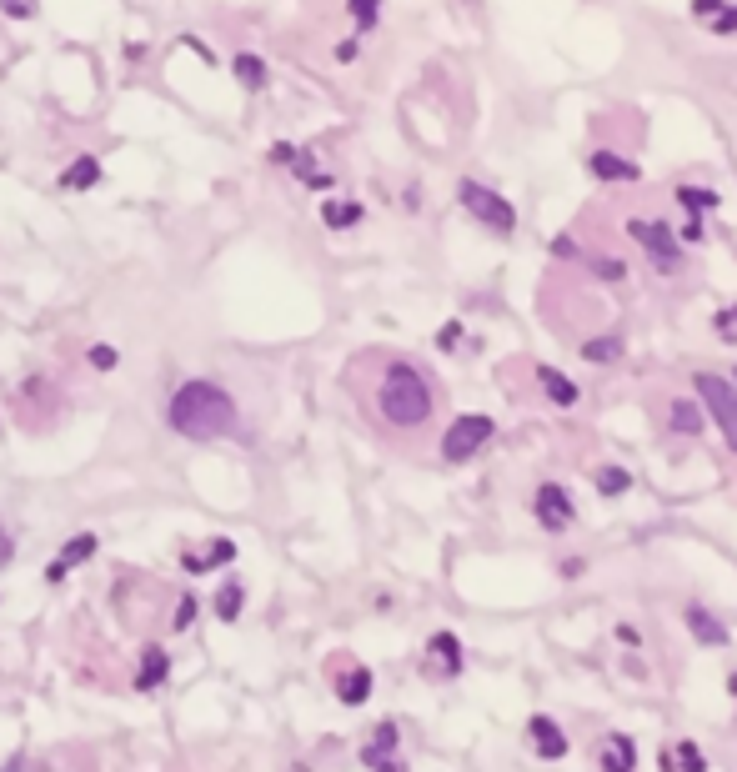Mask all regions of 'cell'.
<instances>
[{
	"instance_id": "cell-25",
	"label": "cell",
	"mask_w": 737,
	"mask_h": 772,
	"mask_svg": "<svg viewBox=\"0 0 737 772\" xmlns=\"http://www.w3.org/2000/svg\"><path fill=\"white\" fill-rule=\"evenodd\" d=\"M432 652L447 662L442 672H457V667H462V647H457V637H452V632H437V637H432Z\"/></svg>"
},
{
	"instance_id": "cell-29",
	"label": "cell",
	"mask_w": 737,
	"mask_h": 772,
	"mask_svg": "<svg viewBox=\"0 0 737 772\" xmlns=\"http://www.w3.org/2000/svg\"><path fill=\"white\" fill-rule=\"evenodd\" d=\"M116 361H121V351H116V346H106V341H101V346H91V366H96V371H116Z\"/></svg>"
},
{
	"instance_id": "cell-27",
	"label": "cell",
	"mask_w": 737,
	"mask_h": 772,
	"mask_svg": "<svg viewBox=\"0 0 737 772\" xmlns=\"http://www.w3.org/2000/svg\"><path fill=\"white\" fill-rule=\"evenodd\" d=\"M677 196H682V206H692V211H712V206H717V191H702V186H682Z\"/></svg>"
},
{
	"instance_id": "cell-14",
	"label": "cell",
	"mask_w": 737,
	"mask_h": 772,
	"mask_svg": "<svg viewBox=\"0 0 737 772\" xmlns=\"http://www.w3.org/2000/svg\"><path fill=\"white\" fill-rule=\"evenodd\" d=\"M336 692H341L346 707H361L366 697H372V672H366V667H351V672L336 682Z\"/></svg>"
},
{
	"instance_id": "cell-35",
	"label": "cell",
	"mask_w": 737,
	"mask_h": 772,
	"mask_svg": "<svg viewBox=\"0 0 737 772\" xmlns=\"http://www.w3.org/2000/svg\"><path fill=\"white\" fill-rule=\"evenodd\" d=\"M11 557H16V542H11L6 527H0V567H11Z\"/></svg>"
},
{
	"instance_id": "cell-22",
	"label": "cell",
	"mask_w": 737,
	"mask_h": 772,
	"mask_svg": "<svg viewBox=\"0 0 737 772\" xmlns=\"http://www.w3.org/2000/svg\"><path fill=\"white\" fill-rule=\"evenodd\" d=\"M321 221L336 226V231H346V226L361 221V206H356V201H326V206H321Z\"/></svg>"
},
{
	"instance_id": "cell-12",
	"label": "cell",
	"mask_w": 737,
	"mask_h": 772,
	"mask_svg": "<svg viewBox=\"0 0 737 772\" xmlns=\"http://www.w3.org/2000/svg\"><path fill=\"white\" fill-rule=\"evenodd\" d=\"M532 742H537L542 757H567V737L552 717H532Z\"/></svg>"
},
{
	"instance_id": "cell-36",
	"label": "cell",
	"mask_w": 737,
	"mask_h": 772,
	"mask_svg": "<svg viewBox=\"0 0 737 772\" xmlns=\"http://www.w3.org/2000/svg\"><path fill=\"white\" fill-rule=\"evenodd\" d=\"M727 692H732V697H737V672H732V677H727Z\"/></svg>"
},
{
	"instance_id": "cell-28",
	"label": "cell",
	"mask_w": 737,
	"mask_h": 772,
	"mask_svg": "<svg viewBox=\"0 0 737 772\" xmlns=\"http://www.w3.org/2000/svg\"><path fill=\"white\" fill-rule=\"evenodd\" d=\"M597 492H607V497L627 492V472H622V467H602V472H597Z\"/></svg>"
},
{
	"instance_id": "cell-19",
	"label": "cell",
	"mask_w": 737,
	"mask_h": 772,
	"mask_svg": "<svg viewBox=\"0 0 737 772\" xmlns=\"http://www.w3.org/2000/svg\"><path fill=\"white\" fill-rule=\"evenodd\" d=\"M231 557H236V542H231V537H216V542H211V552H206V557H196V552H191V557H186V567H191V572H206V567H221V562H231Z\"/></svg>"
},
{
	"instance_id": "cell-17",
	"label": "cell",
	"mask_w": 737,
	"mask_h": 772,
	"mask_svg": "<svg viewBox=\"0 0 737 772\" xmlns=\"http://www.w3.org/2000/svg\"><path fill=\"white\" fill-rule=\"evenodd\" d=\"M231 66H236V81H241L246 91H261V86H266V61H261V56L241 51V56H236Z\"/></svg>"
},
{
	"instance_id": "cell-26",
	"label": "cell",
	"mask_w": 737,
	"mask_h": 772,
	"mask_svg": "<svg viewBox=\"0 0 737 772\" xmlns=\"http://www.w3.org/2000/svg\"><path fill=\"white\" fill-rule=\"evenodd\" d=\"M346 6L356 16V31H372L377 26V6H382V0H346Z\"/></svg>"
},
{
	"instance_id": "cell-24",
	"label": "cell",
	"mask_w": 737,
	"mask_h": 772,
	"mask_svg": "<svg viewBox=\"0 0 737 772\" xmlns=\"http://www.w3.org/2000/svg\"><path fill=\"white\" fill-rule=\"evenodd\" d=\"M672 427H677L682 437H697V432H702V417H697V407H692V402H672Z\"/></svg>"
},
{
	"instance_id": "cell-1",
	"label": "cell",
	"mask_w": 737,
	"mask_h": 772,
	"mask_svg": "<svg viewBox=\"0 0 737 772\" xmlns=\"http://www.w3.org/2000/svg\"><path fill=\"white\" fill-rule=\"evenodd\" d=\"M166 422L186 442L241 437V412H236L231 392H226V386H216V381H181L176 392H171V402H166Z\"/></svg>"
},
{
	"instance_id": "cell-32",
	"label": "cell",
	"mask_w": 737,
	"mask_h": 772,
	"mask_svg": "<svg viewBox=\"0 0 737 772\" xmlns=\"http://www.w3.org/2000/svg\"><path fill=\"white\" fill-rule=\"evenodd\" d=\"M0 11L16 16V21H26V16H36V0H0Z\"/></svg>"
},
{
	"instance_id": "cell-8",
	"label": "cell",
	"mask_w": 737,
	"mask_h": 772,
	"mask_svg": "<svg viewBox=\"0 0 737 772\" xmlns=\"http://www.w3.org/2000/svg\"><path fill=\"white\" fill-rule=\"evenodd\" d=\"M392 747H397V727H392V722H382V727H377V737L361 747V762L372 767V772H402V767L392 762Z\"/></svg>"
},
{
	"instance_id": "cell-23",
	"label": "cell",
	"mask_w": 737,
	"mask_h": 772,
	"mask_svg": "<svg viewBox=\"0 0 737 772\" xmlns=\"http://www.w3.org/2000/svg\"><path fill=\"white\" fill-rule=\"evenodd\" d=\"M582 356L607 366V361H617V356H622V341H617V336H592V341L582 346Z\"/></svg>"
},
{
	"instance_id": "cell-2",
	"label": "cell",
	"mask_w": 737,
	"mask_h": 772,
	"mask_svg": "<svg viewBox=\"0 0 737 772\" xmlns=\"http://www.w3.org/2000/svg\"><path fill=\"white\" fill-rule=\"evenodd\" d=\"M377 402H382V417H387L392 427H422V422L432 417V386H427V376H422L417 366L397 361V366H387V376H382Z\"/></svg>"
},
{
	"instance_id": "cell-30",
	"label": "cell",
	"mask_w": 737,
	"mask_h": 772,
	"mask_svg": "<svg viewBox=\"0 0 737 772\" xmlns=\"http://www.w3.org/2000/svg\"><path fill=\"white\" fill-rule=\"evenodd\" d=\"M592 271H597L602 281H622V276H627V266H622V261H612V256H602V261H592Z\"/></svg>"
},
{
	"instance_id": "cell-11",
	"label": "cell",
	"mask_w": 737,
	"mask_h": 772,
	"mask_svg": "<svg viewBox=\"0 0 737 772\" xmlns=\"http://www.w3.org/2000/svg\"><path fill=\"white\" fill-rule=\"evenodd\" d=\"M166 672H171V657H166L161 647H146L141 672H136V687H141V692H156V687L166 682Z\"/></svg>"
},
{
	"instance_id": "cell-15",
	"label": "cell",
	"mask_w": 737,
	"mask_h": 772,
	"mask_svg": "<svg viewBox=\"0 0 737 772\" xmlns=\"http://www.w3.org/2000/svg\"><path fill=\"white\" fill-rule=\"evenodd\" d=\"M672 767H682V772H707V762H702L697 742H677L672 752L662 747V772H672Z\"/></svg>"
},
{
	"instance_id": "cell-21",
	"label": "cell",
	"mask_w": 737,
	"mask_h": 772,
	"mask_svg": "<svg viewBox=\"0 0 737 772\" xmlns=\"http://www.w3.org/2000/svg\"><path fill=\"white\" fill-rule=\"evenodd\" d=\"M687 622H692L697 642H712V647H722V642H727V627H722L717 617H707L702 607H692V612H687Z\"/></svg>"
},
{
	"instance_id": "cell-9",
	"label": "cell",
	"mask_w": 737,
	"mask_h": 772,
	"mask_svg": "<svg viewBox=\"0 0 737 772\" xmlns=\"http://www.w3.org/2000/svg\"><path fill=\"white\" fill-rule=\"evenodd\" d=\"M537 381H542V392H547L557 407H577V397H582V392H577V381H572V376H562L557 366H542V371H537Z\"/></svg>"
},
{
	"instance_id": "cell-13",
	"label": "cell",
	"mask_w": 737,
	"mask_h": 772,
	"mask_svg": "<svg viewBox=\"0 0 737 772\" xmlns=\"http://www.w3.org/2000/svg\"><path fill=\"white\" fill-rule=\"evenodd\" d=\"M96 181H101V161H96V156H76V161L66 166V176H61L66 191H91Z\"/></svg>"
},
{
	"instance_id": "cell-3",
	"label": "cell",
	"mask_w": 737,
	"mask_h": 772,
	"mask_svg": "<svg viewBox=\"0 0 737 772\" xmlns=\"http://www.w3.org/2000/svg\"><path fill=\"white\" fill-rule=\"evenodd\" d=\"M457 201H462V206H467L482 226H492V231L512 236L517 211H512V201H507V196H497L492 186H482V181H462V186H457Z\"/></svg>"
},
{
	"instance_id": "cell-20",
	"label": "cell",
	"mask_w": 737,
	"mask_h": 772,
	"mask_svg": "<svg viewBox=\"0 0 737 772\" xmlns=\"http://www.w3.org/2000/svg\"><path fill=\"white\" fill-rule=\"evenodd\" d=\"M241 607H246V587H241V582H226V587L216 592V617H221V622H236Z\"/></svg>"
},
{
	"instance_id": "cell-10",
	"label": "cell",
	"mask_w": 737,
	"mask_h": 772,
	"mask_svg": "<svg viewBox=\"0 0 737 772\" xmlns=\"http://www.w3.org/2000/svg\"><path fill=\"white\" fill-rule=\"evenodd\" d=\"M592 176H597V181H637L642 171H637L627 156H612V151H592Z\"/></svg>"
},
{
	"instance_id": "cell-7",
	"label": "cell",
	"mask_w": 737,
	"mask_h": 772,
	"mask_svg": "<svg viewBox=\"0 0 737 772\" xmlns=\"http://www.w3.org/2000/svg\"><path fill=\"white\" fill-rule=\"evenodd\" d=\"M532 507H537V522H542L547 532H567V527H572V517H577V512H572V502H567V492H562V487H552V482H547V487H537Z\"/></svg>"
},
{
	"instance_id": "cell-4",
	"label": "cell",
	"mask_w": 737,
	"mask_h": 772,
	"mask_svg": "<svg viewBox=\"0 0 737 772\" xmlns=\"http://www.w3.org/2000/svg\"><path fill=\"white\" fill-rule=\"evenodd\" d=\"M692 386H697V397H702V407L712 412V422L722 427V437H727V447L737 452V386L732 381H722V376H692Z\"/></svg>"
},
{
	"instance_id": "cell-34",
	"label": "cell",
	"mask_w": 737,
	"mask_h": 772,
	"mask_svg": "<svg viewBox=\"0 0 737 772\" xmlns=\"http://www.w3.org/2000/svg\"><path fill=\"white\" fill-rule=\"evenodd\" d=\"M722 11V0H692V16H702V21H712Z\"/></svg>"
},
{
	"instance_id": "cell-31",
	"label": "cell",
	"mask_w": 737,
	"mask_h": 772,
	"mask_svg": "<svg viewBox=\"0 0 737 772\" xmlns=\"http://www.w3.org/2000/svg\"><path fill=\"white\" fill-rule=\"evenodd\" d=\"M712 31H717V36H732V31H737V6H722V11L712 16Z\"/></svg>"
},
{
	"instance_id": "cell-5",
	"label": "cell",
	"mask_w": 737,
	"mask_h": 772,
	"mask_svg": "<svg viewBox=\"0 0 737 772\" xmlns=\"http://www.w3.org/2000/svg\"><path fill=\"white\" fill-rule=\"evenodd\" d=\"M487 437H492V417H482V412L457 417V422L447 427V437H442V457H447V462H467V457H477V452L487 447Z\"/></svg>"
},
{
	"instance_id": "cell-6",
	"label": "cell",
	"mask_w": 737,
	"mask_h": 772,
	"mask_svg": "<svg viewBox=\"0 0 737 772\" xmlns=\"http://www.w3.org/2000/svg\"><path fill=\"white\" fill-rule=\"evenodd\" d=\"M627 236H632V241H642V246L652 251L657 271H677V266H682V246H677V236H672L662 221L637 216V221H627Z\"/></svg>"
},
{
	"instance_id": "cell-18",
	"label": "cell",
	"mask_w": 737,
	"mask_h": 772,
	"mask_svg": "<svg viewBox=\"0 0 737 772\" xmlns=\"http://www.w3.org/2000/svg\"><path fill=\"white\" fill-rule=\"evenodd\" d=\"M91 557H96V537H91V532H81V537H71V542L61 547V557H56V562L71 572V567H81V562H91Z\"/></svg>"
},
{
	"instance_id": "cell-16",
	"label": "cell",
	"mask_w": 737,
	"mask_h": 772,
	"mask_svg": "<svg viewBox=\"0 0 737 772\" xmlns=\"http://www.w3.org/2000/svg\"><path fill=\"white\" fill-rule=\"evenodd\" d=\"M632 767H637L632 742H627V737H607V747H602V772H632Z\"/></svg>"
},
{
	"instance_id": "cell-33",
	"label": "cell",
	"mask_w": 737,
	"mask_h": 772,
	"mask_svg": "<svg viewBox=\"0 0 737 772\" xmlns=\"http://www.w3.org/2000/svg\"><path fill=\"white\" fill-rule=\"evenodd\" d=\"M191 617H196V597H181V607H176V632H186Z\"/></svg>"
}]
</instances>
